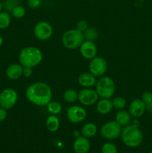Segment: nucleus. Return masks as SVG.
<instances>
[{"mask_svg":"<svg viewBox=\"0 0 152 153\" xmlns=\"http://www.w3.org/2000/svg\"><path fill=\"white\" fill-rule=\"evenodd\" d=\"M98 97H99L95 90L91 88H83L79 91L77 100L83 105L90 106L98 102Z\"/></svg>","mask_w":152,"mask_h":153,"instance_id":"nucleus-10","label":"nucleus"},{"mask_svg":"<svg viewBox=\"0 0 152 153\" xmlns=\"http://www.w3.org/2000/svg\"><path fill=\"white\" fill-rule=\"evenodd\" d=\"M18 4H19V0H4L3 5L7 12H11V10Z\"/></svg>","mask_w":152,"mask_h":153,"instance_id":"nucleus-28","label":"nucleus"},{"mask_svg":"<svg viewBox=\"0 0 152 153\" xmlns=\"http://www.w3.org/2000/svg\"><path fill=\"white\" fill-rule=\"evenodd\" d=\"M42 0H28V5L30 8L35 9L40 6Z\"/></svg>","mask_w":152,"mask_h":153,"instance_id":"nucleus-31","label":"nucleus"},{"mask_svg":"<svg viewBox=\"0 0 152 153\" xmlns=\"http://www.w3.org/2000/svg\"><path fill=\"white\" fill-rule=\"evenodd\" d=\"M97 131H98V128L95 123H87L83 126L80 132L83 137L89 138V137H92L93 136H95L97 133Z\"/></svg>","mask_w":152,"mask_h":153,"instance_id":"nucleus-19","label":"nucleus"},{"mask_svg":"<svg viewBox=\"0 0 152 153\" xmlns=\"http://www.w3.org/2000/svg\"><path fill=\"white\" fill-rule=\"evenodd\" d=\"M7 110L3 108L0 107V122H2L7 118Z\"/></svg>","mask_w":152,"mask_h":153,"instance_id":"nucleus-33","label":"nucleus"},{"mask_svg":"<svg viewBox=\"0 0 152 153\" xmlns=\"http://www.w3.org/2000/svg\"><path fill=\"white\" fill-rule=\"evenodd\" d=\"M77 97H78V93L74 89H67L64 91L63 94V98L66 102L68 103H74L77 100Z\"/></svg>","mask_w":152,"mask_h":153,"instance_id":"nucleus-21","label":"nucleus"},{"mask_svg":"<svg viewBox=\"0 0 152 153\" xmlns=\"http://www.w3.org/2000/svg\"><path fill=\"white\" fill-rule=\"evenodd\" d=\"M84 40L83 33L77 29L68 30L63 33L61 38L63 46L68 49H78Z\"/></svg>","mask_w":152,"mask_h":153,"instance_id":"nucleus-4","label":"nucleus"},{"mask_svg":"<svg viewBox=\"0 0 152 153\" xmlns=\"http://www.w3.org/2000/svg\"><path fill=\"white\" fill-rule=\"evenodd\" d=\"M77 82L83 88H89L95 86L97 80L96 77L91 73H83L78 76Z\"/></svg>","mask_w":152,"mask_h":153,"instance_id":"nucleus-16","label":"nucleus"},{"mask_svg":"<svg viewBox=\"0 0 152 153\" xmlns=\"http://www.w3.org/2000/svg\"><path fill=\"white\" fill-rule=\"evenodd\" d=\"M80 53L83 58L86 60H92L96 57L98 49L94 41L85 40L80 46Z\"/></svg>","mask_w":152,"mask_h":153,"instance_id":"nucleus-12","label":"nucleus"},{"mask_svg":"<svg viewBox=\"0 0 152 153\" xmlns=\"http://www.w3.org/2000/svg\"><path fill=\"white\" fill-rule=\"evenodd\" d=\"M27 100L37 106H46L52 101V91L45 82H37L31 84L25 91Z\"/></svg>","mask_w":152,"mask_h":153,"instance_id":"nucleus-1","label":"nucleus"},{"mask_svg":"<svg viewBox=\"0 0 152 153\" xmlns=\"http://www.w3.org/2000/svg\"><path fill=\"white\" fill-rule=\"evenodd\" d=\"M47 107V110L51 114L53 115H58L62 111V106L61 104L58 102L56 101H51L46 105Z\"/></svg>","mask_w":152,"mask_h":153,"instance_id":"nucleus-23","label":"nucleus"},{"mask_svg":"<svg viewBox=\"0 0 152 153\" xmlns=\"http://www.w3.org/2000/svg\"><path fill=\"white\" fill-rule=\"evenodd\" d=\"M11 22V16L7 11L0 12V29H5Z\"/></svg>","mask_w":152,"mask_h":153,"instance_id":"nucleus-22","label":"nucleus"},{"mask_svg":"<svg viewBox=\"0 0 152 153\" xmlns=\"http://www.w3.org/2000/svg\"><path fill=\"white\" fill-rule=\"evenodd\" d=\"M149 153H152V151H151V152H149Z\"/></svg>","mask_w":152,"mask_h":153,"instance_id":"nucleus-38","label":"nucleus"},{"mask_svg":"<svg viewBox=\"0 0 152 153\" xmlns=\"http://www.w3.org/2000/svg\"><path fill=\"white\" fill-rule=\"evenodd\" d=\"M113 108V102L110 99H101L97 103L96 110L100 114H108L112 111Z\"/></svg>","mask_w":152,"mask_h":153,"instance_id":"nucleus-17","label":"nucleus"},{"mask_svg":"<svg viewBox=\"0 0 152 153\" xmlns=\"http://www.w3.org/2000/svg\"><path fill=\"white\" fill-rule=\"evenodd\" d=\"M102 153H118L116 146L112 143H105L101 147Z\"/></svg>","mask_w":152,"mask_h":153,"instance_id":"nucleus-27","label":"nucleus"},{"mask_svg":"<svg viewBox=\"0 0 152 153\" xmlns=\"http://www.w3.org/2000/svg\"><path fill=\"white\" fill-rule=\"evenodd\" d=\"M73 148L76 153H86L90 149V143L87 137L79 136L76 137Z\"/></svg>","mask_w":152,"mask_h":153,"instance_id":"nucleus-15","label":"nucleus"},{"mask_svg":"<svg viewBox=\"0 0 152 153\" xmlns=\"http://www.w3.org/2000/svg\"><path fill=\"white\" fill-rule=\"evenodd\" d=\"M146 111V105L141 99H136L131 102L129 106V113L131 117L139 118L142 116Z\"/></svg>","mask_w":152,"mask_h":153,"instance_id":"nucleus-13","label":"nucleus"},{"mask_svg":"<svg viewBox=\"0 0 152 153\" xmlns=\"http://www.w3.org/2000/svg\"><path fill=\"white\" fill-rule=\"evenodd\" d=\"M122 126L115 121H109L101 126V134L107 140H113L119 137L122 133Z\"/></svg>","mask_w":152,"mask_h":153,"instance_id":"nucleus-7","label":"nucleus"},{"mask_svg":"<svg viewBox=\"0 0 152 153\" xmlns=\"http://www.w3.org/2000/svg\"><path fill=\"white\" fill-rule=\"evenodd\" d=\"M2 8H3V4H2V3L0 1V12H1V10H2Z\"/></svg>","mask_w":152,"mask_h":153,"instance_id":"nucleus-36","label":"nucleus"},{"mask_svg":"<svg viewBox=\"0 0 152 153\" xmlns=\"http://www.w3.org/2000/svg\"><path fill=\"white\" fill-rule=\"evenodd\" d=\"M132 117L130 114L129 111L123 110H119L117 113L116 114V121L121 126H127L130 125L132 121Z\"/></svg>","mask_w":152,"mask_h":153,"instance_id":"nucleus-18","label":"nucleus"},{"mask_svg":"<svg viewBox=\"0 0 152 153\" xmlns=\"http://www.w3.org/2000/svg\"><path fill=\"white\" fill-rule=\"evenodd\" d=\"M146 111H148L150 113H152V102L149 104L146 105Z\"/></svg>","mask_w":152,"mask_h":153,"instance_id":"nucleus-34","label":"nucleus"},{"mask_svg":"<svg viewBox=\"0 0 152 153\" xmlns=\"http://www.w3.org/2000/svg\"><path fill=\"white\" fill-rule=\"evenodd\" d=\"M43 55L40 49L34 46H27L20 51L19 62L23 67H35L40 64Z\"/></svg>","mask_w":152,"mask_h":153,"instance_id":"nucleus-2","label":"nucleus"},{"mask_svg":"<svg viewBox=\"0 0 152 153\" xmlns=\"http://www.w3.org/2000/svg\"><path fill=\"white\" fill-rule=\"evenodd\" d=\"M95 91L101 99H110L116 91L114 81L108 76H102L97 81Z\"/></svg>","mask_w":152,"mask_h":153,"instance_id":"nucleus-5","label":"nucleus"},{"mask_svg":"<svg viewBox=\"0 0 152 153\" xmlns=\"http://www.w3.org/2000/svg\"><path fill=\"white\" fill-rule=\"evenodd\" d=\"M112 102H113V108L117 109V110H122V109H123L126 106L127 104L126 100L122 97H116V98L113 99Z\"/></svg>","mask_w":152,"mask_h":153,"instance_id":"nucleus-26","label":"nucleus"},{"mask_svg":"<svg viewBox=\"0 0 152 153\" xmlns=\"http://www.w3.org/2000/svg\"><path fill=\"white\" fill-rule=\"evenodd\" d=\"M10 13H11L12 16H13L14 18H16V19H21V18L25 16V13H26V10H25V8L23 6L20 5V4H18L17 6H16V7L11 10Z\"/></svg>","mask_w":152,"mask_h":153,"instance_id":"nucleus-24","label":"nucleus"},{"mask_svg":"<svg viewBox=\"0 0 152 153\" xmlns=\"http://www.w3.org/2000/svg\"><path fill=\"white\" fill-rule=\"evenodd\" d=\"M46 126L47 129L51 132H55L60 127V120L57 115L51 114L48 117L46 121Z\"/></svg>","mask_w":152,"mask_h":153,"instance_id":"nucleus-20","label":"nucleus"},{"mask_svg":"<svg viewBox=\"0 0 152 153\" xmlns=\"http://www.w3.org/2000/svg\"><path fill=\"white\" fill-rule=\"evenodd\" d=\"M3 44V37L0 35V46Z\"/></svg>","mask_w":152,"mask_h":153,"instance_id":"nucleus-35","label":"nucleus"},{"mask_svg":"<svg viewBox=\"0 0 152 153\" xmlns=\"http://www.w3.org/2000/svg\"><path fill=\"white\" fill-rule=\"evenodd\" d=\"M23 69L24 67L20 64H16V63L12 64L6 69V76L8 79H11V80L19 79L22 76Z\"/></svg>","mask_w":152,"mask_h":153,"instance_id":"nucleus-14","label":"nucleus"},{"mask_svg":"<svg viewBox=\"0 0 152 153\" xmlns=\"http://www.w3.org/2000/svg\"><path fill=\"white\" fill-rule=\"evenodd\" d=\"M34 34L36 38L41 41H46L53 34V28L50 23L46 21H40L37 22L34 28Z\"/></svg>","mask_w":152,"mask_h":153,"instance_id":"nucleus-8","label":"nucleus"},{"mask_svg":"<svg viewBox=\"0 0 152 153\" xmlns=\"http://www.w3.org/2000/svg\"><path fill=\"white\" fill-rule=\"evenodd\" d=\"M33 74V69L31 67H24L23 69V74L22 76L28 78L31 77Z\"/></svg>","mask_w":152,"mask_h":153,"instance_id":"nucleus-32","label":"nucleus"},{"mask_svg":"<svg viewBox=\"0 0 152 153\" xmlns=\"http://www.w3.org/2000/svg\"><path fill=\"white\" fill-rule=\"evenodd\" d=\"M88 28H89V25H88L87 21L83 20V19L78 21L76 25V29L78 30L80 32L83 33Z\"/></svg>","mask_w":152,"mask_h":153,"instance_id":"nucleus-29","label":"nucleus"},{"mask_svg":"<svg viewBox=\"0 0 152 153\" xmlns=\"http://www.w3.org/2000/svg\"><path fill=\"white\" fill-rule=\"evenodd\" d=\"M85 40H90V41H94L98 37V31L94 28H88L86 31L83 32Z\"/></svg>","mask_w":152,"mask_h":153,"instance_id":"nucleus-25","label":"nucleus"},{"mask_svg":"<svg viewBox=\"0 0 152 153\" xmlns=\"http://www.w3.org/2000/svg\"><path fill=\"white\" fill-rule=\"evenodd\" d=\"M121 137L123 143L129 147H137L143 140V134L138 126L130 124L124 127L121 133Z\"/></svg>","mask_w":152,"mask_h":153,"instance_id":"nucleus-3","label":"nucleus"},{"mask_svg":"<svg viewBox=\"0 0 152 153\" xmlns=\"http://www.w3.org/2000/svg\"><path fill=\"white\" fill-rule=\"evenodd\" d=\"M66 116L69 121L72 123H80L86 119V111L81 106L73 105L68 108Z\"/></svg>","mask_w":152,"mask_h":153,"instance_id":"nucleus-11","label":"nucleus"},{"mask_svg":"<svg viewBox=\"0 0 152 153\" xmlns=\"http://www.w3.org/2000/svg\"><path fill=\"white\" fill-rule=\"evenodd\" d=\"M141 100L145 105L149 104L152 102V93L150 91H145L142 94Z\"/></svg>","mask_w":152,"mask_h":153,"instance_id":"nucleus-30","label":"nucleus"},{"mask_svg":"<svg viewBox=\"0 0 152 153\" xmlns=\"http://www.w3.org/2000/svg\"><path fill=\"white\" fill-rule=\"evenodd\" d=\"M107 70V63L102 57H95L90 60L89 64V73L95 77H102Z\"/></svg>","mask_w":152,"mask_h":153,"instance_id":"nucleus-9","label":"nucleus"},{"mask_svg":"<svg viewBox=\"0 0 152 153\" xmlns=\"http://www.w3.org/2000/svg\"><path fill=\"white\" fill-rule=\"evenodd\" d=\"M18 94L13 88H6L0 93V107L9 110L16 104Z\"/></svg>","mask_w":152,"mask_h":153,"instance_id":"nucleus-6","label":"nucleus"},{"mask_svg":"<svg viewBox=\"0 0 152 153\" xmlns=\"http://www.w3.org/2000/svg\"><path fill=\"white\" fill-rule=\"evenodd\" d=\"M151 70H152V64H151Z\"/></svg>","mask_w":152,"mask_h":153,"instance_id":"nucleus-37","label":"nucleus"}]
</instances>
